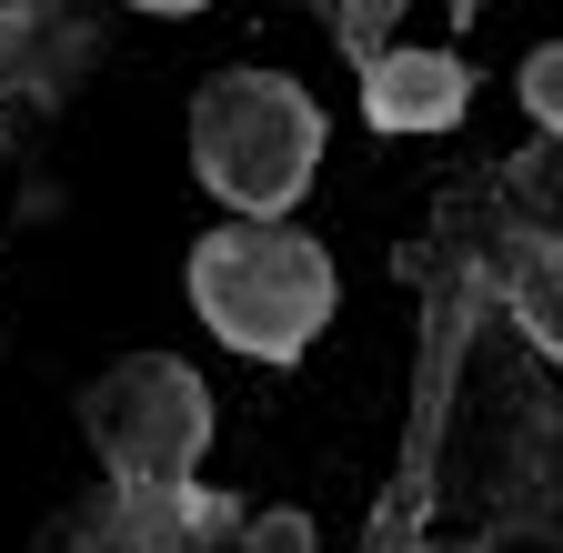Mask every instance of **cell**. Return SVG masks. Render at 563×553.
Returning a JSON list of instances; mask_svg holds the SVG:
<instances>
[{"mask_svg":"<svg viewBox=\"0 0 563 553\" xmlns=\"http://www.w3.org/2000/svg\"><path fill=\"white\" fill-rule=\"evenodd\" d=\"M181 292L201 312V332L242 363H302L322 322L342 312V272L302 222H222L201 232L181 262Z\"/></svg>","mask_w":563,"mask_h":553,"instance_id":"obj_1","label":"cell"},{"mask_svg":"<svg viewBox=\"0 0 563 553\" xmlns=\"http://www.w3.org/2000/svg\"><path fill=\"white\" fill-rule=\"evenodd\" d=\"M322 152H332V121L292 71L232 60V71H211L191 91V181L232 222H292Z\"/></svg>","mask_w":563,"mask_h":553,"instance_id":"obj_2","label":"cell"},{"mask_svg":"<svg viewBox=\"0 0 563 553\" xmlns=\"http://www.w3.org/2000/svg\"><path fill=\"white\" fill-rule=\"evenodd\" d=\"M81 443L101 453L111 494H141V504L191 494V473L211 453V383L181 353H121L81 392Z\"/></svg>","mask_w":563,"mask_h":553,"instance_id":"obj_3","label":"cell"},{"mask_svg":"<svg viewBox=\"0 0 563 553\" xmlns=\"http://www.w3.org/2000/svg\"><path fill=\"white\" fill-rule=\"evenodd\" d=\"M473 111V60L463 51H422L393 41L383 60H363V121L383 142H422V131H453Z\"/></svg>","mask_w":563,"mask_h":553,"instance_id":"obj_4","label":"cell"},{"mask_svg":"<svg viewBox=\"0 0 563 553\" xmlns=\"http://www.w3.org/2000/svg\"><path fill=\"white\" fill-rule=\"evenodd\" d=\"M493 283H504L514 332L533 342L543 363H563V232L514 222V232H504V252H493Z\"/></svg>","mask_w":563,"mask_h":553,"instance_id":"obj_5","label":"cell"},{"mask_svg":"<svg viewBox=\"0 0 563 553\" xmlns=\"http://www.w3.org/2000/svg\"><path fill=\"white\" fill-rule=\"evenodd\" d=\"M402 11H412V0H332V41L352 51V71H363V60H383V51H393Z\"/></svg>","mask_w":563,"mask_h":553,"instance_id":"obj_6","label":"cell"},{"mask_svg":"<svg viewBox=\"0 0 563 553\" xmlns=\"http://www.w3.org/2000/svg\"><path fill=\"white\" fill-rule=\"evenodd\" d=\"M232 553H322V533L292 504H262V513H232Z\"/></svg>","mask_w":563,"mask_h":553,"instance_id":"obj_7","label":"cell"},{"mask_svg":"<svg viewBox=\"0 0 563 553\" xmlns=\"http://www.w3.org/2000/svg\"><path fill=\"white\" fill-rule=\"evenodd\" d=\"M514 101L553 131V142H563V41H533L523 51V71H514Z\"/></svg>","mask_w":563,"mask_h":553,"instance_id":"obj_8","label":"cell"},{"mask_svg":"<svg viewBox=\"0 0 563 553\" xmlns=\"http://www.w3.org/2000/svg\"><path fill=\"white\" fill-rule=\"evenodd\" d=\"M131 11H141V21H201L211 0H131Z\"/></svg>","mask_w":563,"mask_h":553,"instance_id":"obj_9","label":"cell"},{"mask_svg":"<svg viewBox=\"0 0 563 553\" xmlns=\"http://www.w3.org/2000/svg\"><path fill=\"white\" fill-rule=\"evenodd\" d=\"M453 11H493V0H453Z\"/></svg>","mask_w":563,"mask_h":553,"instance_id":"obj_10","label":"cell"},{"mask_svg":"<svg viewBox=\"0 0 563 553\" xmlns=\"http://www.w3.org/2000/svg\"><path fill=\"white\" fill-rule=\"evenodd\" d=\"M504 553H523V543H504Z\"/></svg>","mask_w":563,"mask_h":553,"instance_id":"obj_11","label":"cell"}]
</instances>
